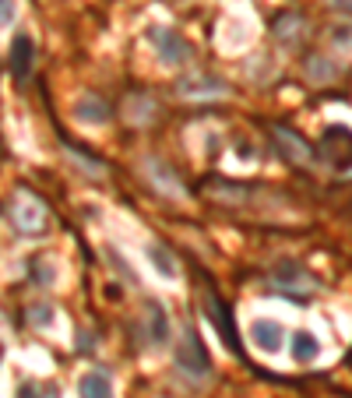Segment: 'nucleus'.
Listing matches in <instances>:
<instances>
[{"mask_svg":"<svg viewBox=\"0 0 352 398\" xmlns=\"http://www.w3.org/2000/svg\"><path fill=\"white\" fill-rule=\"evenodd\" d=\"M7 222L11 229H18L21 236H39L50 229V208L32 187H14L7 198Z\"/></svg>","mask_w":352,"mask_h":398,"instance_id":"obj_1","label":"nucleus"},{"mask_svg":"<svg viewBox=\"0 0 352 398\" xmlns=\"http://www.w3.org/2000/svg\"><path fill=\"white\" fill-rule=\"evenodd\" d=\"M268 282H271V286H268L271 293H278V297H285V299H296V303H307V299L317 293V275H310V272H307L299 261H292V258L275 261Z\"/></svg>","mask_w":352,"mask_h":398,"instance_id":"obj_2","label":"nucleus"},{"mask_svg":"<svg viewBox=\"0 0 352 398\" xmlns=\"http://www.w3.org/2000/svg\"><path fill=\"white\" fill-rule=\"evenodd\" d=\"M197 275H201V297H204V310H208V321L215 324V331L222 335V342H226V349L233 353V356H240L243 363H247V356H243V342H240V335H236V324H233V306L226 303V299L215 293V286H211V279L204 275V268H197ZM251 367V363H247ZM254 370V367H251Z\"/></svg>","mask_w":352,"mask_h":398,"instance_id":"obj_3","label":"nucleus"},{"mask_svg":"<svg viewBox=\"0 0 352 398\" xmlns=\"http://www.w3.org/2000/svg\"><path fill=\"white\" fill-rule=\"evenodd\" d=\"M317 155H321V162H324L331 173H349L352 170V131L342 127V123H331V127L321 134Z\"/></svg>","mask_w":352,"mask_h":398,"instance_id":"obj_4","label":"nucleus"},{"mask_svg":"<svg viewBox=\"0 0 352 398\" xmlns=\"http://www.w3.org/2000/svg\"><path fill=\"white\" fill-rule=\"evenodd\" d=\"M176 367H180L187 377H194V381L208 377V370H211V356H208V349H204L197 328H187V331L180 335V342H176Z\"/></svg>","mask_w":352,"mask_h":398,"instance_id":"obj_5","label":"nucleus"},{"mask_svg":"<svg viewBox=\"0 0 352 398\" xmlns=\"http://www.w3.org/2000/svg\"><path fill=\"white\" fill-rule=\"evenodd\" d=\"M268 134L275 138V152L289 162V166H307L314 159V148L307 145V138L285 123H268Z\"/></svg>","mask_w":352,"mask_h":398,"instance_id":"obj_6","label":"nucleus"},{"mask_svg":"<svg viewBox=\"0 0 352 398\" xmlns=\"http://www.w3.org/2000/svg\"><path fill=\"white\" fill-rule=\"evenodd\" d=\"M201 191L219 204H251L254 194H261L264 187H254V184H236V180H222V177H208L201 184Z\"/></svg>","mask_w":352,"mask_h":398,"instance_id":"obj_7","label":"nucleus"},{"mask_svg":"<svg viewBox=\"0 0 352 398\" xmlns=\"http://www.w3.org/2000/svg\"><path fill=\"white\" fill-rule=\"evenodd\" d=\"M32 67H35V43H32V35H14V43L7 50V71H11V78L14 82H28Z\"/></svg>","mask_w":352,"mask_h":398,"instance_id":"obj_8","label":"nucleus"},{"mask_svg":"<svg viewBox=\"0 0 352 398\" xmlns=\"http://www.w3.org/2000/svg\"><path fill=\"white\" fill-rule=\"evenodd\" d=\"M148 39H152V46L159 50V57H163V64H183V57L190 53V46L183 43V35H176L173 28H163V25H155V28H148Z\"/></svg>","mask_w":352,"mask_h":398,"instance_id":"obj_9","label":"nucleus"},{"mask_svg":"<svg viewBox=\"0 0 352 398\" xmlns=\"http://www.w3.org/2000/svg\"><path fill=\"white\" fill-rule=\"evenodd\" d=\"M155 116H159V102L152 99L148 92H131V96L123 99V120H127V123L145 127V123H152Z\"/></svg>","mask_w":352,"mask_h":398,"instance_id":"obj_10","label":"nucleus"},{"mask_svg":"<svg viewBox=\"0 0 352 398\" xmlns=\"http://www.w3.org/2000/svg\"><path fill=\"white\" fill-rule=\"evenodd\" d=\"M180 96L187 99H211V96H226V82L211 78V74H187L180 78Z\"/></svg>","mask_w":352,"mask_h":398,"instance_id":"obj_11","label":"nucleus"},{"mask_svg":"<svg viewBox=\"0 0 352 398\" xmlns=\"http://www.w3.org/2000/svg\"><path fill=\"white\" fill-rule=\"evenodd\" d=\"M271 32H275L278 43H285V46H299V43L307 39V18L296 14V11H285V14L275 18Z\"/></svg>","mask_w":352,"mask_h":398,"instance_id":"obj_12","label":"nucleus"},{"mask_svg":"<svg viewBox=\"0 0 352 398\" xmlns=\"http://www.w3.org/2000/svg\"><path fill=\"white\" fill-rule=\"evenodd\" d=\"M64 155L78 166V173H85L88 180H102V177H106V162L95 159V155H88L85 148H78L75 141H64Z\"/></svg>","mask_w":352,"mask_h":398,"instance_id":"obj_13","label":"nucleus"},{"mask_svg":"<svg viewBox=\"0 0 352 398\" xmlns=\"http://www.w3.org/2000/svg\"><path fill=\"white\" fill-rule=\"evenodd\" d=\"M75 116L85 120V123H106L109 120V102L102 96H95V92H85L78 99V106H75Z\"/></svg>","mask_w":352,"mask_h":398,"instance_id":"obj_14","label":"nucleus"},{"mask_svg":"<svg viewBox=\"0 0 352 398\" xmlns=\"http://www.w3.org/2000/svg\"><path fill=\"white\" fill-rule=\"evenodd\" d=\"M251 338H254V346L258 349H268V353H275L278 346H282V324L278 321H254L251 324Z\"/></svg>","mask_w":352,"mask_h":398,"instance_id":"obj_15","label":"nucleus"},{"mask_svg":"<svg viewBox=\"0 0 352 398\" xmlns=\"http://www.w3.org/2000/svg\"><path fill=\"white\" fill-rule=\"evenodd\" d=\"M303 71H307V78H310L314 85H328V82L339 78V67H335L331 60H324V57H307V60H303Z\"/></svg>","mask_w":352,"mask_h":398,"instance_id":"obj_16","label":"nucleus"},{"mask_svg":"<svg viewBox=\"0 0 352 398\" xmlns=\"http://www.w3.org/2000/svg\"><path fill=\"white\" fill-rule=\"evenodd\" d=\"M148 331H152V342L155 346H166L170 338V317L159 303H148Z\"/></svg>","mask_w":352,"mask_h":398,"instance_id":"obj_17","label":"nucleus"},{"mask_svg":"<svg viewBox=\"0 0 352 398\" xmlns=\"http://www.w3.org/2000/svg\"><path fill=\"white\" fill-rule=\"evenodd\" d=\"M317 353H321V342H317L310 331H296V335H292V360H296V363H310Z\"/></svg>","mask_w":352,"mask_h":398,"instance_id":"obj_18","label":"nucleus"},{"mask_svg":"<svg viewBox=\"0 0 352 398\" xmlns=\"http://www.w3.org/2000/svg\"><path fill=\"white\" fill-rule=\"evenodd\" d=\"M82 398H113V388H109V377L99 370V374H85L82 377Z\"/></svg>","mask_w":352,"mask_h":398,"instance_id":"obj_19","label":"nucleus"},{"mask_svg":"<svg viewBox=\"0 0 352 398\" xmlns=\"http://www.w3.org/2000/svg\"><path fill=\"white\" fill-rule=\"evenodd\" d=\"M148 261L159 268V275L176 279V265H173V258H170V250H166L163 243H152V247H148Z\"/></svg>","mask_w":352,"mask_h":398,"instance_id":"obj_20","label":"nucleus"},{"mask_svg":"<svg viewBox=\"0 0 352 398\" xmlns=\"http://www.w3.org/2000/svg\"><path fill=\"white\" fill-rule=\"evenodd\" d=\"M18 398H57V388L50 385H35V381H25L18 388Z\"/></svg>","mask_w":352,"mask_h":398,"instance_id":"obj_21","label":"nucleus"},{"mask_svg":"<svg viewBox=\"0 0 352 398\" xmlns=\"http://www.w3.org/2000/svg\"><path fill=\"white\" fill-rule=\"evenodd\" d=\"M32 279L43 282V286H50V282H53V268H50L43 258H35V261H32Z\"/></svg>","mask_w":352,"mask_h":398,"instance_id":"obj_22","label":"nucleus"},{"mask_svg":"<svg viewBox=\"0 0 352 398\" xmlns=\"http://www.w3.org/2000/svg\"><path fill=\"white\" fill-rule=\"evenodd\" d=\"M331 39H335L339 46L352 50V28H349V25H339V28H331Z\"/></svg>","mask_w":352,"mask_h":398,"instance_id":"obj_23","label":"nucleus"},{"mask_svg":"<svg viewBox=\"0 0 352 398\" xmlns=\"http://www.w3.org/2000/svg\"><path fill=\"white\" fill-rule=\"evenodd\" d=\"M50 321H53V310L50 306H32V324H43L46 328Z\"/></svg>","mask_w":352,"mask_h":398,"instance_id":"obj_24","label":"nucleus"},{"mask_svg":"<svg viewBox=\"0 0 352 398\" xmlns=\"http://www.w3.org/2000/svg\"><path fill=\"white\" fill-rule=\"evenodd\" d=\"M14 21V0H4V25Z\"/></svg>","mask_w":352,"mask_h":398,"instance_id":"obj_25","label":"nucleus"},{"mask_svg":"<svg viewBox=\"0 0 352 398\" xmlns=\"http://www.w3.org/2000/svg\"><path fill=\"white\" fill-rule=\"evenodd\" d=\"M335 11H346V14H352V0H328Z\"/></svg>","mask_w":352,"mask_h":398,"instance_id":"obj_26","label":"nucleus"}]
</instances>
